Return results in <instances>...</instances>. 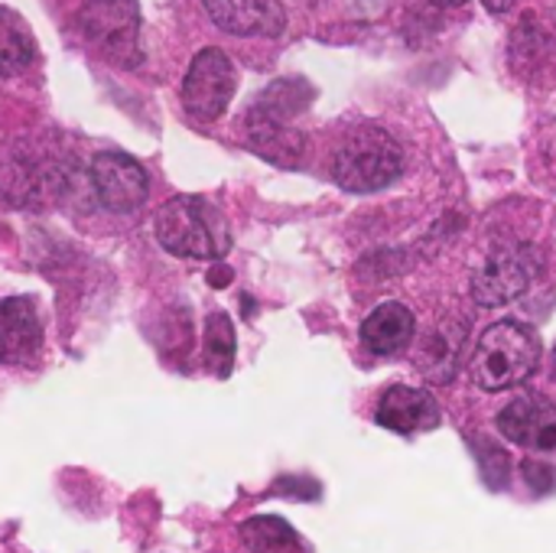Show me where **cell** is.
<instances>
[{"label": "cell", "mask_w": 556, "mask_h": 553, "mask_svg": "<svg viewBox=\"0 0 556 553\" xmlns=\"http://www.w3.org/2000/svg\"><path fill=\"white\" fill-rule=\"evenodd\" d=\"M153 235L169 254L192 261H222L231 248L225 215L202 196H173L163 202L153 218Z\"/></svg>", "instance_id": "1"}, {"label": "cell", "mask_w": 556, "mask_h": 553, "mask_svg": "<svg viewBox=\"0 0 556 553\" xmlns=\"http://www.w3.org/2000/svg\"><path fill=\"white\" fill-rule=\"evenodd\" d=\"M404 173L401 143L378 124L352 127L332 153V179L349 192H378Z\"/></svg>", "instance_id": "2"}, {"label": "cell", "mask_w": 556, "mask_h": 553, "mask_svg": "<svg viewBox=\"0 0 556 553\" xmlns=\"http://www.w3.org/2000/svg\"><path fill=\"white\" fill-rule=\"evenodd\" d=\"M541 365V339L534 329L515 319H502L489 326L476 345V355L469 362L472 381L482 391H508L521 381H528Z\"/></svg>", "instance_id": "3"}, {"label": "cell", "mask_w": 556, "mask_h": 553, "mask_svg": "<svg viewBox=\"0 0 556 553\" xmlns=\"http://www.w3.org/2000/svg\"><path fill=\"white\" fill-rule=\"evenodd\" d=\"M238 88V72L222 49H202L182 78V108L192 121H218Z\"/></svg>", "instance_id": "4"}, {"label": "cell", "mask_w": 556, "mask_h": 553, "mask_svg": "<svg viewBox=\"0 0 556 553\" xmlns=\"http://www.w3.org/2000/svg\"><path fill=\"white\" fill-rule=\"evenodd\" d=\"M78 29L104 55L134 65L137 36H140V7L137 0H85L78 7Z\"/></svg>", "instance_id": "5"}, {"label": "cell", "mask_w": 556, "mask_h": 553, "mask_svg": "<svg viewBox=\"0 0 556 553\" xmlns=\"http://www.w3.org/2000/svg\"><path fill=\"white\" fill-rule=\"evenodd\" d=\"M88 176H91V186L98 192V202L108 212H117V215L137 212L147 202V196H150V176H147V169L134 156L117 153V150L98 153L91 160Z\"/></svg>", "instance_id": "6"}, {"label": "cell", "mask_w": 556, "mask_h": 553, "mask_svg": "<svg viewBox=\"0 0 556 553\" xmlns=\"http://www.w3.org/2000/svg\"><path fill=\"white\" fill-rule=\"evenodd\" d=\"M538 277L534 251L531 248H505L495 251L472 277V297L482 306H502L515 297H521L531 280Z\"/></svg>", "instance_id": "7"}, {"label": "cell", "mask_w": 556, "mask_h": 553, "mask_svg": "<svg viewBox=\"0 0 556 553\" xmlns=\"http://www.w3.org/2000/svg\"><path fill=\"white\" fill-rule=\"evenodd\" d=\"M42 352V319L29 297L0 300V365L23 368Z\"/></svg>", "instance_id": "8"}, {"label": "cell", "mask_w": 556, "mask_h": 553, "mask_svg": "<svg viewBox=\"0 0 556 553\" xmlns=\"http://www.w3.org/2000/svg\"><path fill=\"white\" fill-rule=\"evenodd\" d=\"M498 430L505 440L534 453H556V404L544 398H515L498 414Z\"/></svg>", "instance_id": "9"}, {"label": "cell", "mask_w": 556, "mask_h": 553, "mask_svg": "<svg viewBox=\"0 0 556 553\" xmlns=\"http://www.w3.org/2000/svg\"><path fill=\"white\" fill-rule=\"evenodd\" d=\"M208 20L231 36H280L287 13L280 0H202Z\"/></svg>", "instance_id": "10"}, {"label": "cell", "mask_w": 556, "mask_h": 553, "mask_svg": "<svg viewBox=\"0 0 556 553\" xmlns=\"http://www.w3.org/2000/svg\"><path fill=\"white\" fill-rule=\"evenodd\" d=\"M440 404L433 401L430 391L424 388H410V385H391L378 407H375V420L394 433H417V430H433L440 427Z\"/></svg>", "instance_id": "11"}, {"label": "cell", "mask_w": 556, "mask_h": 553, "mask_svg": "<svg viewBox=\"0 0 556 553\" xmlns=\"http://www.w3.org/2000/svg\"><path fill=\"white\" fill-rule=\"evenodd\" d=\"M414 332H417V319L397 300L375 306L365 316V323H362V342L375 355H397V352H404L410 345Z\"/></svg>", "instance_id": "12"}, {"label": "cell", "mask_w": 556, "mask_h": 553, "mask_svg": "<svg viewBox=\"0 0 556 553\" xmlns=\"http://www.w3.org/2000/svg\"><path fill=\"white\" fill-rule=\"evenodd\" d=\"M248 143L251 150H257L261 156H267L270 163L280 166H293L303 156V134L293 124L264 117V114H248Z\"/></svg>", "instance_id": "13"}, {"label": "cell", "mask_w": 556, "mask_h": 553, "mask_svg": "<svg viewBox=\"0 0 556 553\" xmlns=\"http://www.w3.org/2000/svg\"><path fill=\"white\" fill-rule=\"evenodd\" d=\"M33 59H36L33 29L16 10L0 7V75H20L33 65Z\"/></svg>", "instance_id": "14"}, {"label": "cell", "mask_w": 556, "mask_h": 553, "mask_svg": "<svg viewBox=\"0 0 556 553\" xmlns=\"http://www.w3.org/2000/svg\"><path fill=\"white\" fill-rule=\"evenodd\" d=\"M238 538L248 553H303L300 535L283 518H274V515L248 518L238 528Z\"/></svg>", "instance_id": "15"}, {"label": "cell", "mask_w": 556, "mask_h": 553, "mask_svg": "<svg viewBox=\"0 0 556 553\" xmlns=\"http://www.w3.org/2000/svg\"><path fill=\"white\" fill-rule=\"evenodd\" d=\"M235 352H238V342H235V323L215 310L208 313L205 319V362L215 368L218 378H228L231 368H235Z\"/></svg>", "instance_id": "16"}, {"label": "cell", "mask_w": 556, "mask_h": 553, "mask_svg": "<svg viewBox=\"0 0 556 553\" xmlns=\"http://www.w3.org/2000/svg\"><path fill=\"white\" fill-rule=\"evenodd\" d=\"M463 326H443L427 339V355H424V375L433 381H450L456 365H459V349H463Z\"/></svg>", "instance_id": "17"}, {"label": "cell", "mask_w": 556, "mask_h": 553, "mask_svg": "<svg viewBox=\"0 0 556 553\" xmlns=\"http://www.w3.org/2000/svg\"><path fill=\"white\" fill-rule=\"evenodd\" d=\"M476 456H479V463H482V479H485V486L495 489V492L505 489L508 479H511V460H508V453H505L502 447L489 443V440H479V443H476Z\"/></svg>", "instance_id": "18"}, {"label": "cell", "mask_w": 556, "mask_h": 553, "mask_svg": "<svg viewBox=\"0 0 556 553\" xmlns=\"http://www.w3.org/2000/svg\"><path fill=\"white\" fill-rule=\"evenodd\" d=\"M274 492L290 495V499H296V502H316V499H319V482H313V479H306V476H283V479H277Z\"/></svg>", "instance_id": "19"}, {"label": "cell", "mask_w": 556, "mask_h": 553, "mask_svg": "<svg viewBox=\"0 0 556 553\" xmlns=\"http://www.w3.org/2000/svg\"><path fill=\"white\" fill-rule=\"evenodd\" d=\"M525 479L538 495H551L556 489V469L538 460H525Z\"/></svg>", "instance_id": "20"}, {"label": "cell", "mask_w": 556, "mask_h": 553, "mask_svg": "<svg viewBox=\"0 0 556 553\" xmlns=\"http://www.w3.org/2000/svg\"><path fill=\"white\" fill-rule=\"evenodd\" d=\"M482 3H485V10H489V13H508L515 0H482Z\"/></svg>", "instance_id": "21"}, {"label": "cell", "mask_w": 556, "mask_h": 553, "mask_svg": "<svg viewBox=\"0 0 556 553\" xmlns=\"http://www.w3.org/2000/svg\"><path fill=\"white\" fill-rule=\"evenodd\" d=\"M228 277H231V274H228V271H225V267H218V271H215V274H212V277H208V280H212V284H215V287H222V284H228Z\"/></svg>", "instance_id": "22"}, {"label": "cell", "mask_w": 556, "mask_h": 553, "mask_svg": "<svg viewBox=\"0 0 556 553\" xmlns=\"http://www.w3.org/2000/svg\"><path fill=\"white\" fill-rule=\"evenodd\" d=\"M433 3H440V7H463V3H469V0H433Z\"/></svg>", "instance_id": "23"}]
</instances>
